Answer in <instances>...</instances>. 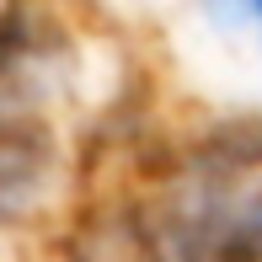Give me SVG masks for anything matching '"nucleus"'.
<instances>
[{"mask_svg":"<svg viewBox=\"0 0 262 262\" xmlns=\"http://www.w3.org/2000/svg\"><path fill=\"white\" fill-rule=\"evenodd\" d=\"M156 252L161 262H262V182L198 177L161 214Z\"/></svg>","mask_w":262,"mask_h":262,"instance_id":"obj_1","label":"nucleus"},{"mask_svg":"<svg viewBox=\"0 0 262 262\" xmlns=\"http://www.w3.org/2000/svg\"><path fill=\"white\" fill-rule=\"evenodd\" d=\"M257 16H262V11H257Z\"/></svg>","mask_w":262,"mask_h":262,"instance_id":"obj_2","label":"nucleus"}]
</instances>
